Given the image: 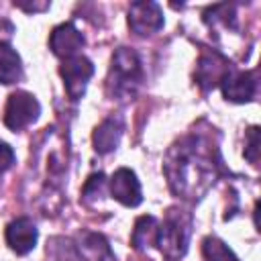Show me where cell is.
<instances>
[{
  "instance_id": "obj_1",
  "label": "cell",
  "mask_w": 261,
  "mask_h": 261,
  "mask_svg": "<svg viewBox=\"0 0 261 261\" xmlns=\"http://www.w3.org/2000/svg\"><path fill=\"white\" fill-rule=\"evenodd\" d=\"M222 171L216 139L210 133H190L177 139L163 161V173L171 192L188 202L202 200Z\"/></svg>"
},
{
  "instance_id": "obj_2",
  "label": "cell",
  "mask_w": 261,
  "mask_h": 261,
  "mask_svg": "<svg viewBox=\"0 0 261 261\" xmlns=\"http://www.w3.org/2000/svg\"><path fill=\"white\" fill-rule=\"evenodd\" d=\"M192 237V214L179 208H169L157 228L155 245L167 261H179L188 253Z\"/></svg>"
},
{
  "instance_id": "obj_3",
  "label": "cell",
  "mask_w": 261,
  "mask_h": 261,
  "mask_svg": "<svg viewBox=\"0 0 261 261\" xmlns=\"http://www.w3.org/2000/svg\"><path fill=\"white\" fill-rule=\"evenodd\" d=\"M143 82V67L137 51L128 47H118L110 59L108 90L116 98H130Z\"/></svg>"
},
{
  "instance_id": "obj_4",
  "label": "cell",
  "mask_w": 261,
  "mask_h": 261,
  "mask_svg": "<svg viewBox=\"0 0 261 261\" xmlns=\"http://www.w3.org/2000/svg\"><path fill=\"white\" fill-rule=\"evenodd\" d=\"M41 114V104L39 100L24 92V90H16L8 96L6 100V108H4V124L10 130H22L29 124H33Z\"/></svg>"
},
{
  "instance_id": "obj_5",
  "label": "cell",
  "mask_w": 261,
  "mask_h": 261,
  "mask_svg": "<svg viewBox=\"0 0 261 261\" xmlns=\"http://www.w3.org/2000/svg\"><path fill=\"white\" fill-rule=\"evenodd\" d=\"M59 75L63 80L67 96L71 100H80L86 94L90 77L94 75V63L84 55L63 59V63L59 65Z\"/></svg>"
},
{
  "instance_id": "obj_6",
  "label": "cell",
  "mask_w": 261,
  "mask_h": 261,
  "mask_svg": "<svg viewBox=\"0 0 261 261\" xmlns=\"http://www.w3.org/2000/svg\"><path fill=\"white\" fill-rule=\"evenodd\" d=\"M230 69H232V65L224 55H220L218 51H204L198 59L194 77H196V84L204 92H210L222 84V80L226 77V73Z\"/></svg>"
},
{
  "instance_id": "obj_7",
  "label": "cell",
  "mask_w": 261,
  "mask_h": 261,
  "mask_svg": "<svg viewBox=\"0 0 261 261\" xmlns=\"http://www.w3.org/2000/svg\"><path fill=\"white\" fill-rule=\"evenodd\" d=\"M128 27L139 37H149V35L159 33L163 27L161 6L151 0L133 2L128 8Z\"/></svg>"
},
{
  "instance_id": "obj_8",
  "label": "cell",
  "mask_w": 261,
  "mask_h": 261,
  "mask_svg": "<svg viewBox=\"0 0 261 261\" xmlns=\"http://www.w3.org/2000/svg\"><path fill=\"white\" fill-rule=\"evenodd\" d=\"M110 194L114 200H118L122 206L135 208L143 202V192H141V181L137 179V173L128 167H120L112 173L110 181Z\"/></svg>"
},
{
  "instance_id": "obj_9",
  "label": "cell",
  "mask_w": 261,
  "mask_h": 261,
  "mask_svg": "<svg viewBox=\"0 0 261 261\" xmlns=\"http://www.w3.org/2000/svg\"><path fill=\"white\" fill-rule=\"evenodd\" d=\"M222 94L226 100L243 104V102H251L257 94V71H239V69H230L226 73V77L220 84Z\"/></svg>"
},
{
  "instance_id": "obj_10",
  "label": "cell",
  "mask_w": 261,
  "mask_h": 261,
  "mask_svg": "<svg viewBox=\"0 0 261 261\" xmlns=\"http://www.w3.org/2000/svg\"><path fill=\"white\" fill-rule=\"evenodd\" d=\"M4 237H6V245L16 255H27L35 249L39 230H37V224L29 216H18L12 222H8Z\"/></svg>"
},
{
  "instance_id": "obj_11",
  "label": "cell",
  "mask_w": 261,
  "mask_h": 261,
  "mask_svg": "<svg viewBox=\"0 0 261 261\" xmlns=\"http://www.w3.org/2000/svg\"><path fill=\"white\" fill-rule=\"evenodd\" d=\"M84 43H86L84 35L77 31V27L73 22H61L49 35V47L61 59L80 55V49L84 47Z\"/></svg>"
},
{
  "instance_id": "obj_12",
  "label": "cell",
  "mask_w": 261,
  "mask_h": 261,
  "mask_svg": "<svg viewBox=\"0 0 261 261\" xmlns=\"http://www.w3.org/2000/svg\"><path fill=\"white\" fill-rule=\"evenodd\" d=\"M73 247L82 261H116L104 234L94 230H82L75 234Z\"/></svg>"
},
{
  "instance_id": "obj_13",
  "label": "cell",
  "mask_w": 261,
  "mask_h": 261,
  "mask_svg": "<svg viewBox=\"0 0 261 261\" xmlns=\"http://www.w3.org/2000/svg\"><path fill=\"white\" fill-rule=\"evenodd\" d=\"M122 130H124L122 118H118V116L104 118V120L94 128V135H92L94 151L100 153V155L112 153V151L118 147V143H120Z\"/></svg>"
},
{
  "instance_id": "obj_14",
  "label": "cell",
  "mask_w": 261,
  "mask_h": 261,
  "mask_svg": "<svg viewBox=\"0 0 261 261\" xmlns=\"http://www.w3.org/2000/svg\"><path fill=\"white\" fill-rule=\"evenodd\" d=\"M22 77L20 55L6 43L0 41V84H16Z\"/></svg>"
},
{
  "instance_id": "obj_15",
  "label": "cell",
  "mask_w": 261,
  "mask_h": 261,
  "mask_svg": "<svg viewBox=\"0 0 261 261\" xmlns=\"http://www.w3.org/2000/svg\"><path fill=\"white\" fill-rule=\"evenodd\" d=\"M157 228H159V222H157L155 216H151V214L139 216L135 220V228H133V234H130V245L137 251H147L151 245H155Z\"/></svg>"
},
{
  "instance_id": "obj_16",
  "label": "cell",
  "mask_w": 261,
  "mask_h": 261,
  "mask_svg": "<svg viewBox=\"0 0 261 261\" xmlns=\"http://www.w3.org/2000/svg\"><path fill=\"white\" fill-rule=\"evenodd\" d=\"M202 255L206 261H239V257L218 237H206L202 241Z\"/></svg>"
},
{
  "instance_id": "obj_17",
  "label": "cell",
  "mask_w": 261,
  "mask_h": 261,
  "mask_svg": "<svg viewBox=\"0 0 261 261\" xmlns=\"http://www.w3.org/2000/svg\"><path fill=\"white\" fill-rule=\"evenodd\" d=\"M204 20H206L208 24H214V22H222L224 27H230V29H234V27H237L234 6H230V4H214V6L206 8V12H204Z\"/></svg>"
},
{
  "instance_id": "obj_18",
  "label": "cell",
  "mask_w": 261,
  "mask_h": 261,
  "mask_svg": "<svg viewBox=\"0 0 261 261\" xmlns=\"http://www.w3.org/2000/svg\"><path fill=\"white\" fill-rule=\"evenodd\" d=\"M104 186H106V177L104 173H92L88 179H86V186L82 190V200L84 202H94L98 200L102 194H104Z\"/></svg>"
},
{
  "instance_id": "obj_19",
  "label": "cell",
  "mask_w": 261,
  "mask_h": 261,
  "mask_svg": "<svg viewBox=\"0 0 261 261\" xmlns=\"http://www.w3.org/2000/svg\"><path fill=\"white\" fill-rule=\"evenodd\" d=\"M245 159L253 165H257L259 161V128L257 126H251L247 130V137H245V151H243Z\"/></svg>"
},
{
  "instance_id": "obj_20",
  "label": "cell",
  "mask_w": 261,
  "mask_h": 261,
  "mask_svg": "<svg viewBox=\"0 0 261 261\" xmlns=\"http://www.w3.org/2000/svg\"><path fill=\"white\" fill-rule=\"evenodd\" d=\"M14 159H16V157H14L12 147L0 141V175H2V173H6V171L14 165Z\"/></svg>"
},
{
  "instance_id": "obj_21",
  "label": "cell",
  "mask_w": 261,
  "mask_h": 261,
  "mask_svg": "<svg viewBox=\"0 0 261 261\" xmlns=\"http://www.w3.org/2000/svg\"><path fill=\"white\" fill-rule=\"evenodd\" d=\"M14 6L16 8H20V10H24V12H43V10H47L51 4L49 2H14Z\"/></svg>"
}]
</instances>
